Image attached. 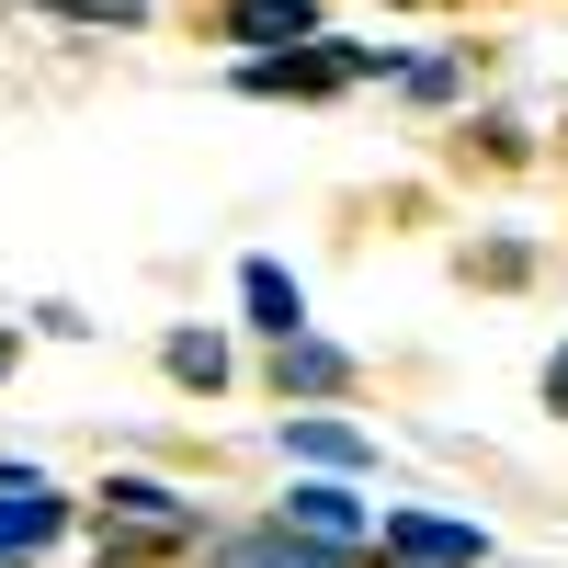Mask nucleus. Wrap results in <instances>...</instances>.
<instances>
[{"instance_id":"obj_1","label":"nucleus","mask_w":568,"mask_h":568,"mask_svg":"<svg viewBox=\"0 0 568 568\" xmlns=\"http://www.w3.org/2000/svg\"><path fill=\"white\" fill-rule=\"evenodd\" d=\"M91 524H103V546H125L136 568H149V557H194V546H216V511L182 500L171 478H136V466H114V478L91 489Z\"/></svg>"},{"instance_id":"obj_2","label":"nucleus","mask_w":568,"mask_h":568,"mask_svg":"<svg viewBox=\"0 0 568 568\" xmlns=\"http://www.w3.org/2000/svg\"><path fill=\"white\" fill-rule=\"evenodd\" d=\"M227 80H240L251 103H342V91H364V69H353V34L284 45V58H240Z\"/></svg>"},{"instance_id":"obj_3","label":"nucleus","mask_w":568,"mask_h":568,"mask_svg":"<svg viewBox=\"0 0 568 568\" xmlns=\"http://www.w3.org/2000/svg\"><path fill=\"white\" fill-rule=\"evenodd\" d=\"M69 524H80V500L45 478V466H12V455H0V568H34Z\"/></svg>"},{"instance_id":"obj_4","label":"nucleus","mask_w":568,"mask_h":568,"mask_svg":"<svg viewBox=\"0 0 568 568\" xmlns=\"http://www.w3.org/2000/svg\"><path fill=\"white\" fill-rule=\"evenodd\" d=\"M273 455L284 466H307V478H375V433H364V420H342V409H284L273 420Z\"/></svg>"},{"instance_id":"obj_5","label":"nucleus","mask_w":568,"mask_h":568,"mask_svg":"<svg viewBox=\"0 0 568 568\" xmlns=\"http://www.w3.org/2000/svg\"><path fill=\"white\" fill-rule=\"evenodd\" d=\"M262 375H273V398H284V409H329V398H353V387H364V364H353L342 342H318V329L273 342V353H262Z\"/></svg>"},{"instance_id":"obj_6","label":"nucleus","mask_w":568,"mask_h":568,"mask_svg":"<svg viewBox=\"0 0 568 568\" xmlns=\"http://www.w3.org/2000/svg\"><path fill=\"white\" fill-rule=\"evenodd\" d=\"M375 557H420V568H489V524H455V511H375Z\"/></svg>"},{"instance_id":"obj_7","label":"nucleus","mask_w":568,"mask_h":568,"mask_svg":"<svg viewBox=\"0 0 568 568\" xmlns=\"http://www.w3.org/2000/svg\"><path fill=\"white\" fill-rule=\"evenodd\" d=\"M329 12L318 0H216V45H240V58H284V45H318Z\"/></svg>"},{"instance_id":"obj_8","label":"nucleus","mask_w":568,"mask_h":568,"mask_svg":"<svg viewBox=\"0 0 568 568\" xmlns=\"http://www.w3.org/2000/svg\"><path fill=\"white\" fill-rule=\"evenodd\" d=\"M273 524H296V535H318V546H375V511H364V489L353 478H296V489H284L273 500Z\"/></svg>"},{"instance_id":"obj_9","label":"nucleus","mask_w":568,"mask_h":568,"mask_svg":"<svg viewBox=\"0 0 568 568\" xmlns=\"http://www.w3.org/2000/svg\"><path fill=\"white\" fill-rule=\"evenodd\" d=\"M216 568H364L353 546H318L296 524H251V535H216Z\"/></svg>"},{"instance_id":"obj_10","label":"nucleus","mask_w":568,"mask_h":568,"mask_svg":"<svg viewBox=\"0 0 568 568\" xmlns=\"http://www.w3.org/2000/svg\"><path fill=\"white\" fill-rule=\"evenodd\" d=\"M240 307H251L262 342H296V329H307V284L284 273L273 251H251V262H240Z\"/></svg>"},{"instance_id":"obj_11","label":"nucleus","mask_w":568,"mask_h":568,"mask_svg":"<svg viewBox=\"0 0 568 568\" xmlns=\"http://www.w3.org/2000/svg\"><path fill=\"white\" fill-rule=\"evenodd\" d=\"M160 375H171L182 398H216L227 375H240V353H227V329H171V342H160Z\"/></svg>"},{"instance_id":"obj_12","label":"nucleus","mask_w":568,"mask_h":568,"mask_svg":"<svg viewBox=\"0 0 568 568\" xmlns=\"http://www.w3.org/2000/svg\"><path fill=\"white\" fill-rule=\"evenodd\" d=\"M535 273H546V251L524 240V227H500V240L466 251V284H489V296H511V284H535Z\"/></svg>"},{"instance_id":"obj_13","label":"nucleus","mask_w":568,"mask_h":568,"mask_svg":"<svg viewBox=\"0 0 568 568\" xmlns=\"http://www.w3.org/2000/svg\"><path fill=\"white\" fill-rule=\"evenodd\" d=\"M23 12H58V23H91V34H149L160 0H23Z\"/></svg>"},{"instance_id":"obj_14","label":"nucleus","mask_w":568,"mask_h":568,"mask_svg":"<svg viewBox=\"0 0 568 568\" xmlns=\"http://www.w3.org/2000/svg\"><path fill=\"white\" fill-rule=\"evenodd\" d=\"M466 149H478V160H500V171H524V160H535V125L511 114V103H489L478 125H466Z\"/></svg>"},{"instance_id":"obj_15","label":"nucleus","mask_w":568,"mask_h":568,"mask_svg":"<svg viewBox=\"0 0 568 568\" xmlns=\"http://www.w3.org/2000/svg\"><path fill=\"white\" fill-rule=\"evenodd\" d=\"M409 103H455V91H466V58H455V45H433V58H409Z\"/></svg>"},{"instance_id":"obj_16","label":"nucleus","mask_w":568,"mask_h":568,"mask_svg":"<svg viewBox=\"0 0 568 568\" xmlns=\"http://www.w3.org/2000/svg\"><path fill=\"white\" fill-rule=\"evenodd\" d=\"M34 329H45V342H91V318H80L69 296H45V307H34Z\"/></svg>"},{"instance_id":"obj_17","label":"nucleus","mask_w":568,"mask_h":568,"mask_svg":"<svg viewBox=\"0 0 568 568\" xmlns=\"http://www.w3.org/2000/svg\"><path fill=\"white\" fill-rule=\"evenodd\" d=\"M546 409H557V420H568V342H557V353H546Z\"/></svg>"},{"instance_id":"obj_18","label":"nucleus","mask_w":568,"mask_h":568,"mask_svg":"<svg viewBox=\"0 0 568 568\" xmlns=\"http://www.w3.org/2000/svg\"><path fill=\"white\" fill-rule=\"evenodd\" d=\"M12 364H23V329H12V318H0V387H12Z\"/></svg>"},{"instance_id":"obj_19","label":"nucleus","mask_w":568,"mask_h":568,"mask_svg":"<svg viewBox=\"0 0 568 568\" xmlns=\"http://www.w3.org/2000/svg\"><path fill=\"white\" fill-rule=\"evenodd\" d=\"M364 568H420V557H375V546H364Z\"/></svg>"}]
</instances>
